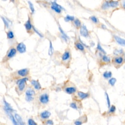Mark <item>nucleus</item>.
<instances>
[{"label": "nucleus", "mask_w": 125, "mask_h": 125, "mask_svg": "<svg viewBox=\"0 0 125 125\" xmlns=\"http://www.w3.org/2000/svg\"><path fill=\"white\" fill-rule=\"evenodd\" d=\"M28 3H29V7H30V10L32 12V13H33L34 12V11H35L34 6H33L32 3L31 2H30V1H28Z\"/></svg>", "instance_id": "c9c22d12"}, {"label": "nucleus", "mask_w": 125, "mask_h": 125, "mask_svg": "<svg viewBox=\"0 0 125 125\" xmlns=\"http://www.w3.org/2000/svg\"><path fill=\"white\" fill-rule=\"evenodd\" d=\"M123 53V50L122 49H116L114 52V54L116 55H119L120 54H122Z\"/></svg>", "instance_id": "473e14b6"}, {"label": "nucleus", "mask_w": 125, "mask_h": 125, "mask_svg": "<svg viewBox=\"0 0 125 125\" xmlns=\"http://www.w3.org/2000/svg\"><path fill=\"white\" fill-rule=\"evenodd\" d=\"M90 19H91V21H92L93 22H94V23H97V22L98 21V19H97L96 18V17H95V16H92V17H91Z\"/></svg>", "instance_id": "58836bf2"}, {"label": "nucleus", "mask_w": 125, "mask_h": 125, "mask_svg": "<svg viewBox=\"0 0 125 125\" xmlns=\"http://www.w3.org/2000/svg\"><path fill=\"white\" fill-rule=\"evenodd\" d=\"M17 53V50L14 48H12L10 49L9 51L8 52L6 57L8 59H11L14 57Z\"/></svg>", "instance_id": "4468645a"}, {"label": "nucleus", "mask_w": 125, "mask_h": 125, "mask_svg": "<svg viewBox=\"0 0 125 125\" xmlns=\"http://www.w3.org/2000/svg\"><path fill=\"white\" fill-rule=\"evenodd\" d=\"M74 20V17L69 16V15H67L64 18V20L66 21H73Z\"/></svg>", "instance_id": "72a5a7b5"}, {"label": "nucleus", "mask_w": 125, "mask_h": 125, "mask_svg": "<svg viewBox=\"0 0 125 125\" xmlns=\"http://www.w3.org/2000/svg\"><path fill=\"white\" fill-rule=\"evenodd\" d=\"M35 91L33 88L31 87L28 88L25 92V100L28 102H30L33 101V100L34 99V96L35 95Z\"/></svg>", "instance_id": "f03ea898"}, {"label": "nucleus", "mask_w": 125, "mask_h": 125, "mask_svg": "<svg viewBox=\"0 0 125 125\" xmlns=\"http://www.w3.org/2000/svg\"><path fill=\"white\" fill-rule=\"evenodd\" d=\"M80 34L82 36L84 37H87L88 36V32L86 27L85 25H83L81 27Z\"/></svg>", "instance_id": "2eb2a0df"}, {"label": "nucleus", "mask_w": 125, "mask_h": 125, "mask_svg": "<svg viewBox=\"0 0 125 125\" xmlns=\"http://www.w3.org/2000/svg\"><path fill=\"white\" fill-rule=\"evenodd\" d=\"M51 115V112L48 110H44L40 113V117L42 120H47L50 117Z\"/></svg>", "instance_id": "1a4fd4ad"}, {"label": "nucleus", "mask_w": 125, "mask_h": 125, "mask_svg": "<svg viewBox=\"0 0 125 125\" xmlns=\"http://www.w3.org/2000/svg\"><path fill=\"white\" fill-rule=\"evenodd\" d=\"M75 46L80 51H83L84 50V47L83 45V44L81 43L80 42H77L75 44Z\"/></svg>", "instance_id": "4be33fe9"}, {"label": "nucleus", "mask_w": 125, "mask_h": 125, "mask_svg": "<svg viewBox=\"0 0 125 125\" xmlns=\"http://www.w3.org/2000/svg\"><path fill=\"white\" fill-rule=\"evenodd\" d=\"M102 60L104 63H109L110 62V61H111L110 58L108 56H106L105 55H104L102 56Z\"/></svg>", "instance_id": "412c9836"}, {"label": "nucleus", "mask_w": 125, "mask_h": 125, "mask_svg": "<svg viewBox=\"0 0 125 125\" xmlns=\"http://www.w3.org/2000/svg\"></svg>", "instance_id": "37998d69"}, {"label": "nucleus", "mask_w": 125, "mask_h": 125, "mask_svg": "<svg viewBox=\"0 0 125 125\" xmlns=\"http://www.w3.org/2000/svg\"></svg>", "instance_id": "c03bdc74"}, {"label": "nucleus", "mask_w": 125, "mask_h": 125, "mask_svg": "<svg viewBox=\"0 0 125 125\" xmlns=\"http://www.w3.org/2000/svg\"><path fill=\"white\" fill-rule=\"evenodd\" d=\"M59 30L61 33V34H62V38L63 39V40L65 41V42H67V40H68V36H67V35L64 32V31L62 30V29L60 27H59Z\"/></svg>", "instance_id": "5701e85b"}, {"label": "nucleus", "mask_w": 125, "mask_h": 125, "mask_svg": "<svg viewBox=\"0 0 125 125\" xmlns=\"http://www.w3.org/2000/svg\"><path fill=\"white\" fill-rule=\"evenodd\" d=\"M114 39L116 41V42L119 44L123 46H125V40L124 39H122L118 36H114Z\"/></svg>", "instance_id": "a211bd4d"}, {"label": "nucleus", "mask_w": 125, "mask_h": 125, "mask_svg": "<svg viewBox=\"0 0 125 125\" xmlns=\"http://www.w3.org/2000/svg\"><path fill=\"white\" fill-rule=\"evenodd\" d=\"M3 104H4V110L6 112H12L14 109L11 106V105L4 99H3Z\"/></svg>", "instance_id": "423d86ee"}, {"label": "nucleus", "mask_w": 125, "mask_h": 125, "mask_svg": "<svg viewBox=\"0 0 125 125\" xmlns=\"http://www.w3.org/2000/svg\"><path fill=\"white\" fill-rule=\"evenodd\" d=\"M1 18H2V21H3V22H4V23L5 25L7 27H8V26H9V23H8V21H6L5 18H3V17H1Z\"/></svg>", "instance_id": "ea45409f"}, {"label": "nucleus", "mask_w": 125, "mask_h": 125, "mask_svg": "<svg viewBox=\"0 0 125 125\" xmlns=\"http://www.w3.org/2000/svg\"><path fill=\"white\" fill-rule=\"evenodd\" d=\"M29 80L27 77H23L22 78L18 80L16 82V84L18 86V89L19 92H22L26 87V82Z\"/></svg>", "instance_id": "f257e3e1"}, {"label": "nucleus", "mask_w": 125, "mask_h": 125, "mask_svg": "<svg viewBox=\"0 0 125 125\" xmlns=\"http://www.w3.org/2000/svg\"><path fill=\"white\" fill-rule=\"evenodd\" d=\"M14 117L16 120V121H17V122L18 123L19 125H25L24 122L23 121L21 116L20 115H19L18 114L15 113L14 115Z\"/></svg>", "instance_id": "f3484780"}, {"label": "nucleus", "mask_w": 125, "mask_h": 125, "mask_svg": "<svg viewBox=\"0 0 125 125\" xmlns=\"http://www.w3.org/2000/svg\"><path fill=\"white\" fill-rule=\"evenodd\" d=\"M116 79L115 78H111L109 79L108 80V83L111 85V86H114L116 82Z\"/></svg>", "instance_id": "a878e982"}, {"label": "nucleus", "mask_w": 125, "mask_h": 125, "mask_svg": "<svg viewBox=\"0 0 125 125\" xmlns=\"http://www.w3.org/2000/svg\"><path fill=\"white\" fill-rule=\"evenodd\" d=\"M119 4V3L117 1H114V0H108L105 1L102 7L103 9H106L110 7H117Z\"/></svg>", "instance_id": "7ed1b4c3"}, {"label": "nucleus", "mask_w": 125, "mask_h": 125, "mask_svg": "<svg viewBox=\"0 0 125 125\" xmlns=\"http://www.w3.org/2000/svg\"><path fill=\"white\" fill-rule=\"evenodd\" d=\"M7 38L9 39H13V37H14V34L11 31H9L8 33H7Z\"/></svg>", "instance_id": "f704fd0d"}, {"label": "nucleus", "mask_w": 125, "mask_h": 125, "mask_svg": "<svg viewBox=\"0 0 125 125\" xmlns=\"http://www.w3.org/2000/svg\"><path fill=\"white\" fill-rule=\"evenodd\" d=\"M123 6L124 8L125 9V0H124L123 3Z\"/></svg>", "instance_id": "79ce46f5"}, {"label": "nucleus", "mask_w": 125, "mask_h": 125, "mask_svg": "<svg viewBox=\"0 0 125 125\" xmlns=\"http://www.w3.org/2000/svg\"><path fill=\"white\" fill-rule=\"evenodd\" d=\"M115 111H116V106L113 105H112L109 108L108 113H113L115 112Z\"/></svg>", "instance_id": "c85d7f7f"}, {"label": "nucleus", "mask_w": 125, "mask_h": 125, "mask_svg": "<svg viewBox=\"0 0 125 125\" xmlns=\"http://www.w3.org/2000/svg\"><path fill=\"white\" fill-rule=\"evenodd\" d=\"M112 75V72L111 71H106L104 72V73L103 74V77L106 79L111 78Z\"/></svg>", "instance_id": "aec40b11"}, {"label": "nucleus", "mask_w": 125, "mask_h": 125, "mask_svg": "<svg viewBox=\"0 0 125 125\" xmlns=\"http://www.w3.org/2000/svg\"><path fill=\"white\" fill-rule=\"evenodd\" d=\"M6 113L7 115V116H8V117L9 118V119H10V120L11 121V122H12L13 125H19L18 123L15 119L14 116H13V115L12 114L11 112H6Z\"/></svg>", "instance_id": "6ab92c4d"}, {"label": "nucleus", "mask_w": 125, "mask_h": 125, "mask_svg": "<svg viewBox=\"0 0 125 125\" xmlns=\"http://www.w3.org/2000/svg\"><path fill=\"white\" fill-rule=\"evenodd\" d=\"M74 23L77 27H80L81 25V22L78 19H76L74 21Z\"/></svg>", "instance_id": "e433bc0d"}, {"label": "nucleus", "mask_w": 125, "mask_h": 125, "mask_svg": "<svg viewBox=\"0 0 125 125\" xmlns=\"http://www.w3.org/2000/svg\"><path fill=\"white\" fill-rule=\"evenodd\" d=\"M77 96L80 100H83L89 97V94L88 93H84L81 91H78L77 93Z\"/></svg>", "instance_id": "9d476101"}, {"label": "nucleus", "mask_w": 125, "mask_h": 125, "mask_svg": "<svg viewBox=\"0 0 125 125\" xmlns=\"http://www.w3.org/2000/svg\"><path fill=\"white\" fill-rule=\"evenodd\" d=\"M45 124L48 125H53L54 122L52 120H47L45 121Z\"/></svg>", "instance_id": "4c0bfd02"}, {"label": "nucleus", "mask_w": 125, "mask_h": 125, "mask_svg": "<svg viewBox=\"0 0 125 125\" xmlns=\"http://www.w3.org/2000/svg\"><path fill=\"white\" fill-rule=\"evenodd\" d=\"M39 101L42 104H47L49 101V96L47 93H43L41 94L39 97Z\"/></svg>", "instance_id": "20e7f679"}, {"label": "nucleus", "mask_w": 125, "mask_h": 125, "mask_svg": "<svg viewBox=\"0 0 125 125\" xmlns=\"http://www.w3.org/2000/svg\"><path fill=\"white\" fill-rule=\"evenodd\" d=\"M97 48L98 50H99L101 52L104 53V54H105L106 52L105 51H104V50L102 48V47L101 46L100 44V43H98L97 44Z\"/></svg>", "instance_id": "7c9ffc66"}, {"label": "nucleus", "mask_w": 125, "mask_h": 125, "mask_svg": "<svg viewBox=\"0 0 125 125\" xmlns=\"http://www.w3.org/2000/svg\"><path fill=\"white\" fill-rule=\"evenodd\" d=\"M25 27L26 28V29L28 30H30L31 29V28L32 27V26L31 24V22L30 21V20H28L26 22L25 24Z\"/></svg>", "instance_id": "bb28decb"}, {"label": "nucleus", "mask_w": 125, "mask_h": 125, "mask_svg": "<svg viewBox=\"0 0 125 125\" xmlns=\"http://www.w3.org/2000/svg\"><path fill=\"white\" fill-rule=\"evenodd\" d=\"M54 53V48L52 45V43L51 42H50L49 43V47L48 49V54L49 56H52Z\"/></svg>", "instance_id": "b1692460"}, {"label": "nucleus", "mask_w": 125, "mask_h": 125, "mask_svg": "<svg viewBox=\"0 0 125 125\" xmlns=\"http://www.w3.org/2000/svg\"><path fill=\"white\" fill-rule=\"evenodd\" d=\"M105 99H106V101L107 106L108 108H109L110 107V106H111L110 98H109V96H108V94H107V92H105Z\"/></svg>", "instance_id": "393cba45"}, {"label": "nucleus", "mask_w": 125, "mask_h": 125, "mask_svg": "<svg viewBox=\"0 0 125 125\" xmlns=\"http://www.w3.org/2000/svg\"><path fill=\"white\" fill-rule=\"evenodd\" d=\"M70 57L71 55L69 51H66L62 56V61L63 62H66L70 60Z\"/></svg>", "instance_id": "ddd939ff"}, {"label": "nucleus", "mask_w": 125, "mask_h": 125, "mask_svg": "<svg viewBox=\"0 0 125 125\" xmlns=\"http://www.w3.org/2000/svg\"><path fill=\"white\" fill-rule=\"evenodd\" d=\"M26 48L25 45L23 42L18 43L17 46V50L20 53H23L26 52Z\"/></svg>", "instance_id": "6e6552de"}, {"label": "nucleus", "mask_w": 125, "mask_h": 125, "mask_svg": "<svg viewBox=\"0 0 125 125\" xmlns=\"http://www.w3.org/2000/svg\"><path fill=\"white\" fill-rule=\"evenodd\" d=\"M70 107H71L73 109H78V105L77 104V103L76 102H72L71 103H70Z\"/></svg>", "instance_id": "c756f323"}, {"label": "nucleus", "mask_w": 125, "mask_h": 125, "mask_svg": "<svg viewBox=\"0 0 125 125\" xmlns=\"http://www.w3.org/2000/svg\"><path fill=\"white\" fill-rule=\"evenodd\" d=\"M33 29H34V30L35 31V32L36 33H37V34L40 37H43V36H42L38 30H37L35 28V27H33Z\"/></svg>", "instance_id": "a19ab883"}, {"label": "nucleus", "mask_w": 125, "mask_h": 125, "mask_svg": "<svg viewBox=\"0 0 125 125\" xmlns=\"http://www.w3.org/2000/svg\"><path fill=\"white\" fill-rule=\"evenodd\" d=\"M51 8L55 11L56 12L58 13H60L61 12V9H62L63 8L60 6V5L58 4L56 2H52V6H51Z\"/></svg>", "instance_id": "f8f14e48"}, {"label": "nucleus", "mask_w": 125, "mask_h": 125, "mask_svg": "<svg viewBox=\"0 0 125 125\" xmlns=\"http://www.w3.org/2000/svg\"><path fill=\"white\" fill-rule=\"evenodd\" d=\"M77 91V88L74 86H67L64 88V91L68 94H73L75 93Z\"/></svg>", "instance_id": "0eeeda50"}, {"label": "nucleus", "mask_w": 125, "mask_h": 125, "mask_svg": "<svg viewBox=\"0 0 125 125\" xmlns=\"http://www.w3.org/2000/svg\"><path fill=\"white\" fill-rule=\"evenodd\" d=\"M28 125H38L37 123L32 119L29 118L27 121Z\"/></svg>", "instance_id": "cd10ccee"}, {"label": "nucleus", "mask_w": 125, "mask_h": 125, "mask_svg": "<svg viewBox=\"0 0 125 125\" xmlns=\"http://www.w3.org/2000/svg\"><path fill=\"white\" fill-rule=\"evenodd\" d=\"M84 122L83 121V120H80V118L79 119H78L77 120H76L74 122V124L75 125H82L83 123Z\"/></svg>", "instance_id": "2f4dec72"}, {"label": "nucleus", "mask_w": 125, "mask_h": 125, "mask_svg": "<svg viewBox=\"0 0 125 125\" xmlns=\"http://www.w3.org/2000/svg\"><path fill=\"white\" fill-rule=\"evenodd\" d=\"M17 73L18 75L19 76L22 77H26V76H27L29 73V70L27 68H22L18 70Z\"/></svg>", "instance_id": "39448f33"}, {"label": "nucleus", "mask_w": 125, "mask_h": 125, "mask_svg": "<svg viewBox=\"0 0 125 125\" xmlns=\"http://www.w3.org/2000/svg\"><path fill=\"white\" fill-rule=\"evenodd\" d=\"M30 83L35 90H39L42 88L41 85L38 80H32L30 82Z\"/></svg>", "instance_id": "9b49d317"}, {"label": "nucleus", "mask_w": 125, "mask_h": 125, "mask_svg": "<svg viewBox=\"0 0 125 125\" xmlns=\"http://www.w3.org/2000/svg\"><path fill=\"white\" fill-rule=\"evenodd\" d=\"M113 62L115 64H116L117 65H121L124 62V59L121 56H118L114 58Z\"/></svg>", "instance_id": "dca6fc26"}]
</instances>
